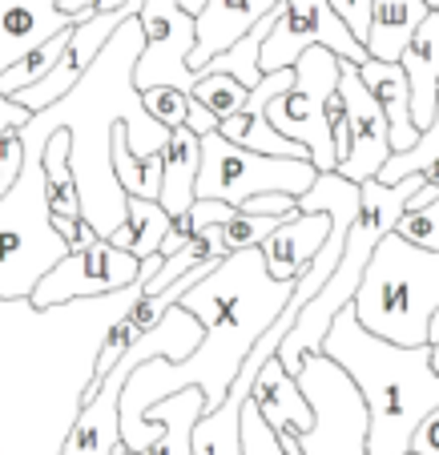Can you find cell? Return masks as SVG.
Listing matches in <instances>:
<instances>
[{
    "mask_svg": "<svg viewBox=\"0 0 439 455\" xmlns=\"http://www.w3.org/2000/svg\"><path fill=\"white\" fill-rule=\"evenodd\" d=\"M339 97L347 105V121H351V154L339 162V178L355 181V186H367L375 181L387 162L395 157V146H391V125L387 113H383L379 97L367 89L359 65L355 60H343V77H339Z\"/></svg>",
    "mask_w": 439,
    "mask_h": 455,
    "instance_id": "obj_12",
    "label": "cell"
},
{
    "mask_svg": "<svg viewBox=\"0 0 439 455\" xmlns=\"http://www.w3.org/2000/svg\"><path fill=\"white\" fill-rule=\"evenodd\" d=\"M431 343H439V315H435V323H431Z\"/></svg>",
    "mask_w": 439,
    "mask_h": 455,
    "instance_id": "obj_34",
    "label": "cell"
},
{
    "mask_svg": "<svg viewBox=\"0 0 439 455\" xmlns=\"http://www.w3.org/2000/svg\"><path fill=\"white\" fill-rule=\"evenodd\" d=\"M44 178H49V210L52 218L65 222H85V206H81V186L73 173V138L65 129H57L44 141Z\"/></svg>",
    "mask_w": 439,
    "mask_h": 455,
    "instance_id": "obj_21",
    "label": "cell"
},
{
    "mask_svg": "<svg viewBox=\"0 0 439 455\" xmlns=\"http://www.w3.org/2000/svg\"><path fill=\"white\" fill-rule=\"evenodd\" d=\"M242 411L246 403L226 399L194 427V455H242Z\"/></svg>",
    "mask_w": 439,
    "mask_h": 455,
    "instance_id": "obj_24",
    "label": "cell"
},
{
    "mask_svg": "<svg viewBox=\"0 0 439 455\" xmlns=\"http://www.w3.org/2000/svg\"><path fill=\"white\" fill-rule=\"evenodd\" d=\"M427 9H431V12H439V0H427Z\"/></svg>",
    "mask_w": 439,
    "mask_h": 455,
    "instance_id": "obj_35",
    "label": "cell"
},
{
    "mask_svg": "<svg viewBox=\"0 0 439 455\" xmlns=\"http://www.w3.org/2000/svg\"><path fill=\"white\" fill-rule=\"evenodd\" d=\"M435 162H439V105H435V117H431V125L423 129L419 146H415L411 154H395V157H391L387 170L379 173V181H383V186H395V181H403V178L427 173Z\"/></svg>",
    "mask_w": 439,
    "mask_h": 455,
    "instance_id": "obj_26",
    "label": "cell"
},
{
    "mask_svg": "<svg viewBox=\"0 0 439 455\" xmlns=\"http://www.w3.org/2000/svg\"><path fill=\"white\" fill-rule=\"evenodd\" d=\"M411 455H415V451H411Z\"/></svg>",
    "mask_w": 439,
    "mask_h": 455,
    "instance_id": "obj_37",
    "label": "cell"
},
{
    "mask_svg": "<svg viewBox=\"0 0 439 455\" xmlns=\"http://www.w3.org/2000/svg\"><path fill=\"white\" fill-rule=\"evenodd\" d=\"M194 101L206 105L218 121H230V117H238V113L246 109L250 89L242 85V81H234L230 73H206V77L194 85Z\"/></svg>",
    "mask_w": 439,
    "mask_h": 455,
    "instance_id": "obj_25",
    "label": "cell"
},
{
    "mask_svg": "<svg viewBox=\"0 0 439 455\" xmlns=\"http://www.w3.org/2000/svg\"><path fill=\"white\" fill-rule=\"evenodd\" d=\"M286 218H259V214H234L230 222L222 226V246L226 254H242V250H259L270 234L283 226Z\"/></svg>",
    "mask_w": 439,
    "mask_h": 455,
    "instance_id": "obj_27",
    "label": "cell"
},
{
    "mask_svg": "<svg viewBox=\"0 0 439 455\" xmlns=\"http://www.w3.org/2000/svg\"><path fill=\"white\" fill-rule=\"evenodd\" d=\"M399 65H403L407 81H411L415 125L427 129L431 117H435V105H439V12H431V17L423 20V28L415 33V41L407 44Z\"/></svg>",
    "mask_w": 439,
    "mask_h": 455,
    "instance_id": "obj_19",
    "label": "cell"
},
{
    "mask_svg": "<svg viewBox=\"0 0 439 455\" xmlns=\"http://www.w3.org/2000/svg\"><path fill=\"white\" fill-rule=\"evenodd\" d=\"M315 181H319L315 162L254 154V149H242L234 141H226L222 133L202 138L198 198L206 202H226L234 210H242L259 194H291V198L302 202Z\"/></svg>",
    "mask_w": 439,
    "mask_h": 455,
    "instance_id": "obj_7",
    "label": "cell"
},
{
    "mask_svg": "<svg viewBox=\"0 0 439 455\" xmlns=\"http://www.w3.org/2000/svg\"><path fill=\"white\" fill-rule=\"evenodd\" d=\"M431 367H435V375H439V343H431Z\"/></svg>",
    "mask_w": 439,
    "mask_h": 455,
    "instance_id": "obj_33",
    "label": "cell"
},
{
    "mask_svg": "<svg viewBox=\"0 0 439 455\" xmlns=\"http://www.w3.org/2000/svg\"><path fill=\"white\" fill-rule=\"evenodd\" d=\"M339 77H343V60L331 49L315 44L299 57L294 65V85L283 97L267 105L270 125L283 138L299 141L310 149V162L319 173H335L339 170V154H335V138H331V121H327V105L339 93Z\"/></svg>",
    "mask_w": 439,
    "mask_h": 455,
    "instance_id": "obj_8",
    "label": "cell"
},
{
    "mask_svg": "<svg viewBox=\"0 0 439 455\" xmlns=\"http://www.w3.org/2000/svg\"><path fill=\"white\" fill-rule=\"evenodd\" d=\"M25 141V170L9 194H0V302H28L41 278L69 258V242L52 226L49 178H44V141Z\"/></svg>",
    "mask_w": 439,
    "mask_h": 455,
    "instance_id": "obj_6",
    "label": "cell"
},
{
    "mask_svg": "<svg viewBox=\"0 0 439 455\" xmlns=\"http://www.w3.org/2000/svg\"><path fill=\"white\" fill-rule=\"evenodd\" d=\"M427 17H431L427 0H375V17H371V36H367L371 60L399 65L407 44L415 41V33L423 28Z\"/></svg>",
    "mask_w": 439,
    "mask_h": 455,
    "instance_id": "obj_20",
    "label": "cell"
},
{
    "mask_svg": "<svg viewBox=\"0 0 439 455\" xmlns=\"http://www.w3.org/2000/svg\"><path fill=\"white\" fill-rule=\"evenodd\" d=\"M186 129H194L198 138H210V133H218V129H222V121H218L214 113L206 109V105L194 101V109H190V121H186Z\"/></svg>",
    "mask_w": 439,
    "mask_h": 455,
    "instance_id": "obj_31",
    "label": "cell"
},
{
    "mask_svg": "<svg viewBox=\"0 0 439 455\" xmlns=\"http://www.w3.org/2000/svg\"><path fill=\"white\" fill-rule=\"evenodd\" d=\"M162 162H165V173H162V198L157 206L178 222L194 210L198 202V173H202V138L194 129H173L170 146L162 149Z\"/></svg>",
    "mask_w": 439,
    "mask_h": 455,
    "instance_id": "obj_17",
    "label": "cell"
},
{
    "mask_svg": "<svg viewBox=\"0 0 439 455\" xmlns=\"http://www.w3.org/2000/svg\"><path fill=\"white\" fill-rule=\"evenodd\" d=\"M331 9H335V17L343 20L347 28H351V36L359 44H367L371 36V17H375V0H327Z\"/></svg>",
    "mask_w": 439,
    "mask_h": 455,
    "instance_id": "obj_29",
    "label": "cell"
},
{
    "mask_svg": "<svg viewBox=\"0 0 439 455\" xmlns=\"http://www.w3.org/2000/svg\"><path fill=\"white\" fill-rule=\"evenodd\" d=\"M363 331L395 347H431L439 315V250L387 234L371 254L363 291L351 302Z\"/></svg>",
    "mask_w": 439,
    "mask_h": 455,
    "instance_id": "obj_5",
    "label": "cell"
},
{
    "mask_svg": "<svg viewBox=\"0 0 439 455\" xmlns=\"http://www.w3.org/2000/svg\"><path fill=\"white\" fill-rule=\"evenodd\" d=\"M141 101H146L149 117L165 129H181L194 109V97L181 93V89H149V93H141Z\"/></svg>",
    "mask_w": 439,
    "mask_h": 455,
    "instance_id": "obj_28",
    "label": "cell"
},
{
    "mask_svg": "<svg viewBox=\"0 0 439 455\" xmlns=\"http://www.w3.org/2000/svg\"><path fill=\"white\" fill-rule=\"evenodd\" d=\"M141 52H146V25H141L138 12L113 33V41L93 60L85 81L65 101L33 113V121L20 129V133H33L41 141H49L57 129H65L73 138V173H77L81 186L85 226H93L97 238L105 242L130 218V194L121 189L117 173H113V133H117V125H125L130 149L138 157H157L173 138V129L157 125L149 117L141 89L133 85Z\"/></svg>",
    "mask_w": 439,
    "mask_h": 455,
    "instance_id": "obj_2",
    "label": "cell"
},
{
    "mask_svg": "<svg viewBox=\"0 0 439 455\" xmlns=\"http://www.w3.org/2000/svg\"><path fill=\"white\" fill-rule=\"evenodd\" d=\"M363 81L375 97H379L383 113H387V125H391V146L395 154H411L419 146L423 129L415 125V113H411V81H407L403 65H383V60H367L359 65Z\"/></svg>",
    "mask_w": 439,
    "mask_h": 455,
    "instance_id": "obj_18",
    "label": "cell"
},
{
    "mask_svg": "<svg viewBox=\"0 0 439 455\" xmlns=\"http://www.w3.org/2000/svg\"><path fill=\"white\" fill-rule=\"evenodd\" d=\"M121 455H133V451H121Z\"/></svg>",
    "mask_w": 439,
    "mask_h": 455,
    "instance_id": "obj_36",
    "label": "cell"
},
{
    "mask_svg": "<svg viewBox=\"0 0 439 455\" xmlns=\"http://www.w3.org/2000/svg\"><path fill=\"white\" fill-rule=\"evenodd\" d=\"M335 234V218L327 210H315V214H294L262 242V258H267V270L270 278L278 283H299L310 267H315V258L323 254V246L331 242Z\"/></svg>",
    "mask_w": 439,
    "mask_h": 455,
    "instance_id": "obj_15",
    "label": "cell"
},
{
    "mask_svg": "<svg viewBox=\"0 0 439 455\" xmlns=\"http://www.w3.org/2000/svg\"><path fill=\"white\" fill-rule=\"evenodd\" d=\"M315 44L331 49L339 60H355V65L371 60L367 44L355 41L351 28L335 17L327 0H286L283 17H278L275 33H270L267 49H262V73L294 69L302 52L315 49Z\"/></svg>",
    "mask_w": 439,
    "mask_h": 455,
    "instance_id": "obj_11",
    "label": "cell"
},
{
    "mask_svg": "<svg viewBox=\"0 0 439 455\" xmlns=\"http://www.w3.org/2000/svg\"><path fill=\"white\" fill-rule=\"evenodd\" d=\"M415 455H439V407L427 415V419L419 423V431H415V443H411Z\"/></svg>",
    "mask_w": 439,
    "mask_h": 455,
    "instance_id": "obj_30",
    "label": "cell"
},
{
    "mask_svg": "<svg viewBox=\"0 0 439 455\" xmlns=\"http://www.w3.org/2000/svg\"><path fill=\"white\" fill-rule=\"evenodd\" d=\"M113 173H117L121 189H125L130 198H146V202L162 198V173H165L162 154L157 157H138L130 149L125 125H117V133H113Z\"/></svg>",
    "mask_w": 439,
    "mask_h": 455,
    "instance_id": "obj_23",
    "label": "cell"
},
{
    "mask_svg": "<svg viewBox=\"0 0 439 455\" xmlns=\"http://www.w3.org/2000/svg\"><path fill=\"white\" fill-rule=\"evenodd\" d=\"M141 283V258L117 250L113 242H93V246L69 250V258H60L57 267L41 278V286L33 291L36 310H57L73 307V302L89 299H109L117 291H130Z\"/></svg>",
    "mask_w": 439,
    "mask_h": 455,
    "instance_id": "obj_9",
    "label": "cell"
},
{
    "mask_svg": "<svg viewBox=\"0 0 439 455\" xmlns=\"http://www.w3.org/2000/svg\"><path fill=\"white\" fill-rule=\"evenodd\" d=\"M173 234V218L165 214L157 202H146V198H130V218H125V226H121L117 234H113V246L125 250V254L133 258H154L162 254L165 238Z\"/></svg>",
    "mask_w": 439,
    "mask_h": 455,
    "instance_id": "obj_22",
    "label": "cell"
},
{
    "mask_svg": "<svg viewBox=\"0 0 439 455\" xmlns=\"http://www.w3.org/2000/svg\"><path fill=\"white\" fill-rule=\"evenodd\" d=\"M141 25H146V52L138 60L133 85L141 93L181 89L194 97L198 73L190 69V57L198 44V17H190L178 0H141Z\"/></svg>",
    "mask_w": 439,
    "mask_h": 455,
    "instance_id": "obj_10",
    "label": "cell"
},
{
    "mask_svg": "<svg viewBox=\"0 0 439 455\" xmlns=\"http://www.w3.org/2000/svg\"><path fill=\"white\" fill-rule=\"evenodd\" d=\"M294 286L299 283H278L270 278L267 258L259 250H242L230 254L206 283H198L194 291H186L181 307L202 318L206 339L190 359H149L130 375L125 391H121V443L125 435H133L141 419L154 411L162 399L202 387L206 391L210 411L226 403L238 371L246 367L250 351L278 323V315L286 310Z\"/></svg>",
    "mask_w": 439,
    "mask_h": 455,
    "instance_id": "obj_1",
    "label": "cell"
},
{
    "mask_svg": "<svg viewBox=\"0 0 439 455\" xmlns=\"http://www.w3.org/2000/svg\"><path fill=\"white\" fill-rule=\"evenodd\" d=\"M77 25L81 20L60 9V0H0V77L44 41Z\"/></svg>",
    "mask_w": 439,
    "mask_h": 455,
    "instance_id": "obj_13",
    "label": "cell"
},
{
    "mask_svg": "<svg viewBox=\"0 0 439 455\" xmlns=\"http://www.w3.org/2000/svg\"><path fill=\"white\" fill-rule=\"evenodd\" d=\"M323 355L351 375L367 403V455H411L415 431L439 407V375L431 347H395L363 331L355 310L335 318Z\"/></svg>",
    "mask_w": 439,
    "mask_h": 455,
    "instance_id": "obj_3",
    "label": "cell"
},
{
    "mask_svg": "<svg viewBox=\"0 0 439 455\" xmlns=\"http://www.w3.org/2000/svg\"><path fill=\"white\" fill-rule=\"evenodd\" d=\"M423 186H427L423 173L395 181V186H383L379 178L363 186V210H359V218H355L351 234H347L339 270L331 275L327 291H319V299L307 302V310L299 315L294 331L286 335V343L278 347V363H283L294 379L307 371V363L315 359V355H323V343H327L335 318L343 315V310L355 302V294L363 291V275H367V267H371L375 246H379L387 234H395L399 218L407 214L411 198L419 194Z\"/></svg>",
    "mask_w": 439,
    "mask_h": 455,
    "instance_id": "obj_4",
    "label": "cell"
},
{
    "mask_svg": "<svg viewBox=\"0 0 439 455\" xmlns=\"http://www.w3.org/2000/svg\"><path fill=\"white\" fill-rule=\"evenodd\" d=\"M250 403L259 407V415L278 435H307V431H315V423H319L307 391H302L299 379L278 359H270L267 367L259 371V379L250 387Z\"/></svg>",
    "mask_w": 439,
    "mask_h": 455,
    "instance_id": "obj_16",
    "label": "cell"
},
{
    "mask_svg": "<svg viewBox=\"0 0 439 455\" xmlns=\"http://www.w3.org/2000/svg\"><path fill=\"white\" fill-rule=\"evenodd\" d=\"M283 4L286 0H210L198 17V44L190 57V69L198 73V81L206 77L210 60L234 49L246 33H254V25H262Z\"/></svg>",
    "mask_w": 439,
    "mask_h": 455,
    "instance_id": "obj_14",
    "label": "cell"
},
{
    "mask_svg": "<svg viewBox=\"0 0 439 455\" xmlns=\"http://www.w3.org/2000/svg\"><path fill=\"white\" fill-rule=\"evenodd\" d=\"M178 4H181L186 12H190V17H202V9H206L210 0H178Z\"/></svg>",
    "mask_w": 439,
    "mask_h": 455,
    "instance_id": "obj_32",
    "label": "cell"
}]
</instances>
